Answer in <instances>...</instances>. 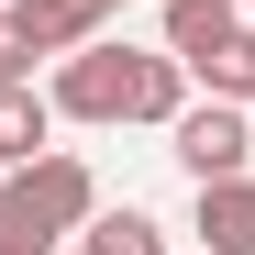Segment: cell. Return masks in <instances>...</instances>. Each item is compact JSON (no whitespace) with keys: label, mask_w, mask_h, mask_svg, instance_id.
Returning <instances> with one entry per match:
<instances>
[{"label":"cell","mask_w":255,"mask_h":255,"mask_svg":"<svg viewBox=\"0 0 255 255\" xmlns=\"http://www.w3.org/2000/svg\"><path fill=\"white\" fill-rule=\"evenodd\" d=\"M56 144V100L33 89V78H11V89H0V166H33Z\"/></svg>","instance_id":"8992f818"},{"label":"cell","mask_w":255,"mask_h":255,"mask_svg":"<svg viewBox=\"0 0 255 255\" xmlns=\"http://www.w3.org/2000/svg\"><path fill=\"white\" fill-rule=\"evenodd\" d=\"M244 11H255V0H244Z\"/></svg>","instance_id":"7c38bea8"},{"label":"cell","mask_w":255,"mask_h":255,"mask_svg":"<svg viewBox=\"0 0 255 255\" xmlns=\"http://www.w3.org/2000/svg\"><path fill=\"white\" fill-rule=\"evenodd\" d=\"M233 22H244V0H166V56H189V67H200Z\"/></svg>","instance_id":"52a82bcc"},{"label":"cell","mask_w":255,"mask_h":255,"mask_svg":"<svg viewBox=\"0 0 255 255\" xmlns=\"http://www.w3.org/2000/svg\"><path fill=\"white\" fill-rule=\"evenodd\" d=\"M200 255H255V178H200Z\"/></svg>","instance_id":"5b68a950"},{"label":"cell","mask_w":255,"mask_h":255,"mask_svg":"<svg viewBox=\"0 0 255 255\" xmlns=\"http://www.w3.org/2000/svg\"><path fill=\"white\" fill-rule=\"evenodd\" d=\"M78 255H166V222H144V211H89V222H78Z\"/></svg>","instance_id":"9c48e42d"},{"label":"cell","mask_w":255,"mask_h":255,"mask_svg":"<svg viewBox=\"0 0 255 255\" xmlns=\"http://www.w3.org/2000/svg\"><path fill=\"white\" fill-rule=\"evenodd\" d=\"M189 78H200L211 100H255V11H244V22H233L222 45H211V56L189 67Z\"/></svg>","instance_id":"ba28073f"},{"label":"cell","mask_w":255,"mask_h":255,"mask_svg":"<svg viewBox=\"0 0 255 255\" xmlns=\"http://www.w3.org/2000/svg\"><path fill=\"white\" fill-rule=\"evenodd\" d=\"M0 11H11L22 56H78V45L111 22V0H0Z\"/></svg>","instance_id":"277c9868"},{"label":"cell","mask_w":255,"mask_h":255,"mask_svg":"<svg viewBox=\"0 0 255 255\" xmlns=\"http://www.w3.org/2000/svg\"><path fill=\"white\" fill-rule=\"evenodd\" d=\"M133 78H144V56L133 45H78V56H56V122H133Z\"/></svg>","instance_id":"7a4b0ae2"},{"label":"cell","mask_w":255,"mask_h":255,"mask_svg":"<svg viewBox=\"0 0 255 255\" xmlns=\"http://www.w3.org/2000/svg\"><path fill=\"white\" fill-rule=\"evenodd\" d=\"M89 211H100L89 155L45 144L33 166H0V255H56V244H78V222H89Z\"/></svg>","instance_id":"6da1fadb"},{"label":"cell","mask_w":255,"mask_h":255,"mask_svg":"<svg viewBox=\"0 0 255 255\" xmlns=\"http://www.w3.org/2000/svg\"><path fill=\"white\" fill-rule=\"evenodd\" d=\"M166 144H178L189 178H244V155H255V100H189L178 122H166Z\"/></svg>","instance_id":"3957f363"},{"label":"cell","mask_w":255,"mask_h":255,"mask_svg":"<svg viewBox=\"0 0 255 255\" xmlns=\"http://www.w3.org/2000/svg\"><path fill=\"white\" fill-rule=\"evenodd\" d=\"M11 78H33V56H22V33H11V11H0V89Z\"/></svg>","instance_id":"30bf717a"},{"label":"cell","mask_w":255,"mask_h":255,"mask_svg":"<svg viewBox=\"0 0 255 255\" xmlns=\"http://www.w3.org/2000/svg\"><path fill=\"white\" fill-rule=\"evenodd\" d=\"M111 11H122V0H111Z\"/></svg>","instance_id":"8fae6325"}]
</instances>
